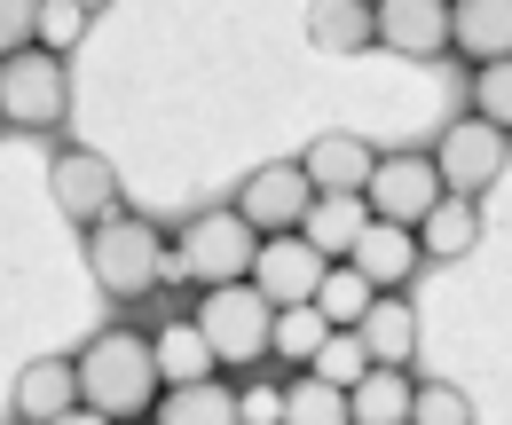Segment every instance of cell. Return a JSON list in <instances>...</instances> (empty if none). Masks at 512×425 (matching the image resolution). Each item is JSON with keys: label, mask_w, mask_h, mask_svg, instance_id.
<instances>
[{"label": "cell", "mask_w": 512, "mask_h": 425, "mask_svg": "<svg viewBox=\"0 0 512 425\" xmlns=\"http://www.w3.org/2000/svg\"><path fill=\"white\" fill-rule=\"evenodd\" d=\"M449 48L465 63L512 56V0H449Z\"/></svg>", "instance_id": "obj_15"}, {"label": "cell", "mask_w": 512, "mask_h": 425, "mask_svg": "<svg viewBox=\"0 0 512 425\" xmlns=\"http://www.w3.org/2000/svg\"><path fill=\"white\" fill-rule=\"evenodd\" d=\"M48 425H111V418H103V410H87V402H71V410H56Z\"/></svg>", "instance_id": "obj_32"}, {"label": "cell", "mask_w": 512, "mask_h": 425, "mask_svg": "<svg viewBox=\"0 0 512 425\" xmlns=\"http://www.w3.org/2000/svg\"><path fill=\"white\" fill-rule=\"evenodd\" d=\"M410 425H473V402H465V386H449V378H426V386H410Z\"/></svg>", "instance_id": "obj_29"}, {"label": "cell", "mask_w": 512, "mask_h": 425, "mask_svg": "<svg viewBox=\"0 0 512 425\" xmlns=\"http://www.w3.org/2000/svg\"><path fill=\"white\" fill-rule=\"evenodd\" d=\"M79 40H87V8H79V0H40V16H32V48L71 56Z\"/></svg>", "instance_id": "obj_27"}, {"label": "cell", "mask_w": 512, "mask_h": 425, "mask_svg": "<svg viewBox=\"0 0 512 425\" xmlns=\"http://www.w3.org/2000/svg\"><path fill=\"white\" fill-rule=\"evenodd\" d=\"M331 268L316 244L300 237V229H284V237H260L253 244V268H245V284H253L268 307H300L308 292H316V276Z\"/></svg>", "instance_id": "obj_10"}, {"label": "cell", "mask_w": 512, "mask_h": 425, "mask_svg": "<svg viewBox=\"0 0 512 425\" xmlns=\"http://www.w3.org/2000/svg\"><path fill=\"white\" fill-rule=\"evenodd\" d=\"M300 174H308L316 197H363V182H371V142L363 134H316L308 158H300Z\"/></svg>", "instance_id": "obj_14"}, {"label": "cell", "mask_w": 512, "mask_h": 425, "mask_svg": "<svg viewBox=\"0 0 512 425\" xmlns=\"http://www.w3.org/2000/svg\"><path fill=\"white\" fill-rule=\"evenodd\" d=\"M410 237H418V260H465L481 244V213H473V197H434V213Z\"/></svg>", "instance_id": "obj_20"}, {"label": "cell", "mask_w": 512, "mask_h": 425, "mask_svg": "<svg viewBox=\"0 0 512 425\" xmlns=\"http://www.w3.org/2000/svg\"><path fill=\"white\" fill-rule=\"evenodd\" d=\"M300 370H316L323 386H339V394H347V386L371 370V355H363V339H355V331H323V347H316Z\"/></svg>", "instance_id": "obj_26"}, {"label": "cell", "mask_w": 512, "mask_h": 425, "mask_svg": "<svg viewBox=\"0 0 512 425\" xmlns=\"http://www.w3.org/2000/svg\"><path fill=\"white\" fill-rule=\"evenodd\" d=\"M323 331H331V323H323L308 300H300V307H276V315H268V355H284V363H308V355L323 347Z\"/></svg>", "instance_id": "obj_25"}, {"label": "cell", "mask_w": 512, "mask_h": 425, "mask_svg": "<svg viewBox=\"0 0 512 425\" xmlns=\"http://www.w3.org/2000/svg\"><path fill=\"white\" fill-rule=\"evenodd\" d=\"M79 8H87V16H95V8H111V0H79Z\"/></svg>", "instance_id": "obj_33"}, {"label": "cell", "mask_w": 512, "mask_h": 425, "mask_svg": "<svg viewBox=\"0 0 512 425\" xmlns=\"http://www.w3.org/2000/svg\"><path fill=\"white\" fill-rule=\"evenodd\" d=\"M308 307H316L331 331H355V323H363V307H371V284H363L347 260H331V268L316 276V292H308Z\"/></svg>", "instance_id": "obj_24"}, {"label": "cell", "mask_w": 512, "mask_h": 425, "mask_svg": "<svg viewBox=\"0 0 512 425\" xmlns=\"http://www.w3.org/2000/svg\"><path fill=\"white\" fill-rule=\"evenodd\" d=\"M237 418L245 425H276V386H245V394H237Z\"/></svg>", "instance_id": "obj_31"}, {"label": "cell", "mask_w": 512, "mask_h": 425, "mask_svg": "<svg viewBox=\"0 0 512 425\" xmlns=\"http://www.w3.org/2000/svg\"><path fill=\"white\" fill-rule=\"evenodd\" d=\"M363 189H371V213L394 221V229H418V221L434 213V197H442L426 150H386V158H371V182Z\"/></svg>", "instance_id": "obj_8"}, {"label": "cell", "mask_w": 512, "mask_h": 425, "mask_svg": "<svg viewBox=\"0 0 512 425\" xmlns=\"http://www.w3.org/2000/svg\"><path fill=\"white\" fill-rule=\"evenodd\" d=\"M87 276L103 284V300H119V307H134V300H150L158 284H166V237L142 221V213H103L95 229H87Z\"/></svg>", "instance_id": "obj_2"}, {"label": "cell", "mask_w": 512, "mask_h": 425, "mask_svg": "<svg viewBox=\"0 0 512 425\" xmlns=\"http://www.w3.org/2000/svg\"><path fill=\"white\" fill-rule=\"evenodd\" d=\"M48 197H56V213H64L71 229H95L103 213H119V166L103 150H56Z\"/></svg>", "instance_id": "obj_7"}, {"label": "cell", "mask_w": 512, "mask_h": 425, "mask_svg": "<svg viewBox=\"0 0 512 425\" xmlns=\"http://www.w3.org/2000/svg\"><path fill=\"white\" fill-rule=\"evenodd\" d=\"M355 339H363L371 363L410 370V355H418V307H410V292H371L363 323H355Z\"/></svg>", "instance_id": "obj_13"}, {"label": "cell", "mask_w": 512, "mask_h": 425, "mask_svg": "<svg viewBox=\"0 0 512 425\" xmlns=\"http://www.w3.org/2000/svg\"><path fill=\"white\" fill-rule=\"evenodd\" d=\"M253 229L237 213H197L182 244H166V284H245L253 268Z\"/></svg>", "instance_id": "obj_4"}, {"label": "cell", "mask_w": 512, "mask_h": 425, "mask_svg": "<svg viewBox=\"0 0 512 425\" xmlns=\"http://www.w3.org/2000/svg\"><path fill=\"white\" fill-rule=\"evenodd\" d=\"M434 158V182H442V197H481V189H505V134L497 126H481V119H457L426 150Z\"/></svg>", "instance_id": "obj_6"}, {"label": "cell", "mask_w": 512, "mask_h": 425, "mask_svg": "<svg viewBox=\"0 0 512 425\" xmlns=\"http://www.w3.org/2000/svg\"><path fill=\"white\" fill-rule=\"evenodd\" d=\"M71 378H79V402H87V410H103L111 425L150 418V402H158V363H150V339H142V331H127V323L95 331V339H87V355L71 363Z\"/></svg>", "instance_id": "obj_1"}, {"label": "cell", "mask_w": 512, "mask_h": 425, "mask_svg": "<svg viewBox=\"0 0 512 425\" xmlns=\"http://www.w3.org/2000/svg\"><path fill=\"white\" fill-rule=\"evenodd\" d=\"M268 315L276 307L260 300L253 284H205V300H197V331H205V347H213V363L229 370H253L268 355Z\"/></svg>", "instance_id": "obj_5"}, {"label": "cell", "mask_w": 512, "mask_h": 425, "mask_svg": "<svg viewBox=\"0 0 512 425\" xmlns=\"http://www.w3.org/2000/svg\"><path fill=\"white\" fill-rule=\"evenodd\" d=\"M410 370H386L371 363L355 386H347V425H410Z\"/></svg>", "instance_id": "obj_18"}, {"label": "cell", "mask_w": 512, "mask_h": 425, "mask_svg": "<svg viewBox=\"0 0 512 425\" xmlns=\"http://www.w3.org/2000/svg\"><path fill=\"white\" fill-rule=\"evenodd\" d=\"M308 48L316 56H363L371 48V0H308Z\"/></svg>", "instance_id": "obj_19"}, {"label": "cell", "mask_w": 512, "mask_h": 425, "mask_svg": "<svg viewBox=\"0 0 512 425\" xmlns=\"http://www.w3.org/2000/svg\"><path fill=\"white\" fill-rule=\"evenodd\" d=\"M308 174H300V158H276V166H260V174H245V189H237V221L253 229V237H284V229H300V213H308Z\"/></svg>", "instance_id": "obj_9"}, {"label": "cell", "mask_w": 512, "mask_h": 425, "mask_svg": "<svg viewBox=\"0 0 512 425\" xmlns=\"http://www.w3.org/2000/svg\"><path fill=\"white\" fill-rule=\"evenodd\" d=\"M371 40L410 63L449 56V0H371Z\"/></svg>", "instance_id": "obj_11"}, {"label": "cell", "mask_w": 512, "mask_h": 425, "mask_svg": "<svg viewBox=\"0 0 512 425\" xmlns=\"http://www.w3.org/2000/svg\"><path fill=\"white\" fill-rule=\"evenodd\" d=\"M16 418L24 425H48L56 410H71L79 402V378H71V355H32V363L16 370Z\"/></svg>", "instance_id": "obj_16"}, {"label": "cell", "mask_w": 512, "mask_h": 425, "mask_svg": "<svg viewBox=\"0 0 512 425\" xmlns=\"http://www.w3.org/2000/svg\"><path fill=\"white\" fill-rule=\"evenodd\" d=\"M64 119H71L64 56H48V48H16V56H0V126L56 134Z\"/></svg>", "instance_id": "obj_3"}, {"label": "cell", "mask_w": 512, "mask_h": 425, "mask_svg": "<svg viewBox=\"0 0 512 425\" xmlns=\"http://www.w3.org/2000/svg\"><path fill=\"white\" fill-rule=\"evenodd\" d=\"M32 16H40V0H0V56L32 48Z\"/></svg>", "instance_id": "obj_30"}, {"label": "cell", "mask_w": 512, "mask_h": 425, "mask_svg": "<svg viewBox=\"0 0 512 425\" xmlns=\"http://www.w3.org/2000/svg\"><path fill=\"white\" fill-rule=\"evenodd\" d=\"M347 268H355L371 292H402L426 260H418V237H410V229H394V221H363V237L347 244Z\"/></svg>", "instance_id": "obj_12"}, {"label": "cell", "mask_w": 512, "mask_h": 425, "mask_svg": "<svg viewBox=\"0 0 512 425\" xmlns=\"http://www.w3.org/2000/svg\"><path fill=\"white\" fill-rule=\"evenodd\" d=\"M150 363H158V386H197V378H213V347H205V331H197L190 315H174L158 339H150Z\"/></svg>", "instance_id": "obj_21"}, {"label": "cell", "mask_w": 512, "mask_h": 425, "mask_svg": "<svg viewBox=\"0 0 512 425\" xmlns=\"http://www.w3.org/2000/svg\"><path fill=\"white\" fill-rule=\"evenodd\" d=\"M473 119L497 126V134L512 126V56L505 63H473Z\"/></svg>", "instance_id": "obj_28"}, {"label": "cell", "mask_w": 512, "mask_h": 425, "mask_svg": "<svg viewBox=\"0 0 512 425\" xmlns=\"http://www.w3.org/2000/svg\"><path fill=\"white\" fill-rule=\"evenodd\" d=\"M363 197H308V213H300V237L316 244L323 260H347V244L363 237Z\"/></svg>", "instance_id": "obj_22"}, {"label": "cell", "mask_w": 512, "mask_h": 425, "mask_svg": "<svg viewBox=\"0 0 512 425\" xmlns=\"http://www.w3.org/2000/svg\"><path fill=\"white\" fill-rule=\"evenodd\" d=\"M150 425H245V418H237V386H221V378H197V386H158Z\"/></svg>", "instance_id": "obj_17"}, {"label": "cell", "mask_w": 512, "mask_h": 425, "mask_svg": "<svg viewBox=\"0 0 512 425\" xmlns=\"http://www.w3.org/2000/svg\"><path fill=\"white\" fill-rule=\"evenodd\" d=\"M276 425H347V394L300 370L292 386H276Z\"/></svg>", "instance_id": "obj_23"}]
</instances>
